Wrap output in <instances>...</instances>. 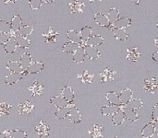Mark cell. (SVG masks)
<instances>
[{"label":"cell","instance_id":"cell-42","mask_svg":"<svg viewBox=\"0 0 158 138\" xmlns=\"http://www.w3.org/2000/svg\"><path fill=\"white\" fill-rule=\"evenodd\" d=\"M10 109H11V105H9L8 103H6V102L0 103V116L8 115Z\"/></svg>","mask_w":158,"mask_h":138},{"label":"cell","instance_id":"cell-31","mask_svg":"<svg viewBox=\"0 0 158 138\" xmlns=\"http://www.w3.org/2000/svg\"><path fill=\"white\" fill-rule=\"evenodd\" d=\"M14 39H15V41H16V44H17V47L18 48L26 49V48H29L30 47L31 42H30V41L27 38L16 35L14 37Z\"/></svg>","mask_w":158,"mask_h":138},{"label":"cell","instance_id":"cell-54","mask_svg":"<svg viewBox=\"0 0 158 138\" xmlns=\"http://www.w3.org/2000/svg\"><path fill=\"white\" fill-rule=\"evenodd\" d=\"M114 138H118V137H117V136H115V137H114Z\"/></svg>","mask_w":158,"mask_h":138},{"label":"cell","instance_id":"cell-9","mask_svg":"<svg viewBox=\"0 0 158 138\" xmlns=\"http://www.w3.org/2000/svg\"><path fill=\"white\" fill-rule=\"evenodd\" d=\"M85 53H84V46H80L74 53H73V61L76 64H81L85 60Z\"/></svg>","mask_w":158,"mask_h":138},{"label":"cell","instance_id":"cell-36","mask_svg":"<svg viewBox=\"0 0 158 138\" xmlns=\"http://www.w3.org/2000/svg\"><path fill=\"white\" fill-rule=\"evenodd\" d=\"M67 37L69 40V41L71 42H75V43H81V40L80 37V34L78 31L74 30H70L67 32Z\"/></svg>","mask_w":158,"mask_h":138},{"label":"cell","instance_id":"cell-44","mask_svg":"<svg viewBox=\"0 0 158 138\" xmlns=\"http://www.w3.org/2000/svg\"><path fill=\"white\" fill-rule=\"evenodd\" d=\"M10 38L9 33H5V32H0V45H4L7 40Z\"/></svg>","mask_w":158,"mask_h":138},{"label":"cell","instance_id":"cell-53","mask_svg":"<svg viewBox=\"0 0 158 138\" xmlns=\"http://www.w3.org/2000/svg\"><path fill=\"white\" fill-rule=\"evenodd\" d=\"M5 138H11V137H10L9 136H6V137H5Z\"/></svg>","mask_w":158,"mask_h":138},{"label":"cell","instance_id":"cell-46","mask_svg":"<svg viewBox=\"0 0 158 138\" xmlns=\"http://www.w3.org/2000/svg\"><path fill=\"white\" fill-rule=\"evenodd\" d=\"M3 1L6 5H12V4H15L18 0H3Z\"/></svg>","mask_w":158,"mask_h":138},{"label":"cell","instance_id":"cell-4","mask_svg":"<svg viewBox=\"0 0 158 138\" xmlns=\"http://www.w3.org/2000/svg\"><path fill=\"white\" fill-rule=\"evenodd\" d=\"M94 21L98 25H100L102 27H106V28H110L111 27V24H110V22L108 20L107 16L103 14V13H101V12L95 13L94 16Z\"/></svg>","mask_w":158,"mask_h":138},{"label":"cell","instance_id":"cell-30","mask_svg":"<svg viewBox=\"0 0 158 138\" xmlns=\"http://www.w3.org/2000/svg\"><path fill=\"white\" fill-rule=\"evenodd\" d=\"M143 105V102L142 100H140V99H131V100L126 104L125 107H126L127 109H130V110H132V111H135V112H136V110L142 108Z\"/></svg>","mask_w":158,"mask_h":138},{"label":"cell","instance_id":"cell-2","mask_svg":"<svg viewBox=\"0 0 158 138\" xmlns=\"http://www.w3.org/2000/svg\"><path fill=\"white\" fill-rule=\"evenodd\" d=\"M104 42V38L101 35H92L87 41H81V46H93L97 47L100 46Z\"/></svg>","mask_w":158,"mask_h":138},{"label":"cell","instance_id":"cell-21","mask_svg":"<svg viewBox=\"0 0 158 138\" xmlns=\"http://www.w3.org/2000/svg\"><path fill=\"white\" fill-rule=\"evenodd\" d=\"M122 108H123L122 112H123V114H124L125 119H127L128 121L132 122V123H134V122L138 121L139 116H138V114L136 113V112H135V111H132V110L127 109L126 107H124V105L122 106Z\"/></svg>","mask_w":158,"mask_h":138},{"label":"cell","instance_id":"cell-34","mask_svg":"<svg viewBox=\"0 0 158 138\" xmlns=\"http://www.w3.org/2000/svg\"><path fill=\"white\" fill-rule=\"evenodd\" d=\"M79 34H80L81 41H87L93 35V30H92L91 27L85 26V27L81 28V30H80Z\"/></svg>","mask_w":158,"mask_h":138},{"label":"cell","instance_id":"cell-24","mask_svg":"<svg viewBox=\"0 0 158 138\" xmlns=\"http://www.w3.org/2000/svg\"><path fill=\"white\" fill-rule=\"evenodd\" d=\"M35 130H36L39 137H43V136L48 137V136H49V126L47 124H45L44 122H40V124L36 126Z\"/></svg>","mask_w":158,"mask_h":138},{"label":"cell","instance_id":"cell-20","mask_svg":"<svg viewBox=\"0 0 158 138\" xmlns=\"http://www.w3.org/2000/svg\"><path fill=\"white\" fill-rule=\"evenodd\" d=\"M120 110L119 106H116V105H106L101 109V113L105 116H112L114 113H116L117 112H118Z\"/></svg>","mask_w":158,"mask_h":138},{"label":"cell","instance_id":"cell-16","mask_svg":"<svg viewBox=\"0 0 158 138\" xmlns=\"http://www.w3.org/2000/svg\"><path fill=\"white\" fill-rule=\"evenodd\" d=\"M50 103L56 108H63L69 105V102L62 96H56L50 99Z\"/></svg>","mask_w":158,"mask_h":138},{"label":"cell","instance_id":"cell-41","mask_svg":"<svg viewBox=\"0 0 158 138\" xmlns=\"http://www.w3.org/2000/svg\"><path fill=\"white\" fill-rule=\"evenodd\" d=\"M0 32L9 33L11 32L10 23L6 20H0Z\"/></svg>","mask_w":158,"mask_h":138},{"label":"cell","instance_id":"cell-32","mask_svg":"<svg viewBox=\"0 0 158 138\" xmlns=\"http://www.w3.org/2000/svg\"><path fill=\"white\" fill-rule=\"evenodd\" d=\"M81 44V43H75V42H66L63 46H62V51L68 53H73Z\"/></svg>","mask_w":158,"mask_h":138},{"label":"cell","instance_id":"cell-49","mask_svg":"<svg viewBox=\"0 0 158 138\" xmlns=\"http://www.w3.org/2000/svg\"><path fill=\"white\" fill-rule=\"evenodd\" d=\"M6 137V135L4 134V132L3 133H0V138H5Z\"/></svg>","mask_w":158,"mask_h":138},{"label":"cell","instance_id":"cell-47","mask_svg":"<svg viewBox=\"0 0 158 138\" xmlns=\"http://www.w3.org/2000/svg\"><path fill=\"white\" fill-rule=\"evenodd\" d=\"M153 60L155 62H158V52H156L154 54H153Z\"/></svg>","mask_w":158,"mask_h":138},{"label":"cell","instance_id":"cell-6","mask_svg":"<svg viewBox=\"0 0 158 138\" xmlns=\"http://www.w3.org/2000/svg\"><path fill=\"white\" fill-rule=\"evenodd\" d=\"M140 55H141V53L139 52V49L137 47H132V48H128L127 49L126 59H127L128 62H131V63L137 62Z\"/></svg>","mask_w":158,"mask_h":138},{"label":"cell","instance_id":"cell-1","mask_svg":"<svg viewBox=\"0 0 158 138\" xmlns=\"http://www.w3.org/2000/svg\"><path fill=\"white\" fill-rule=\"evenodd\" d=\"M69 107V112L67 117L69 119V121H71L74 124H79L81 121V115L80 111L73 105V104H69L68 105Z\"/></svg>","mask_w":158,"mask_h":138},{"label":"cell","instance_id":"cell-43","mask_svg":"<svg viewBox=\"0 0 158 138\" xmlns=\"http://www.w3.org/2000/svg\"><path fill=\"white\" fill-rule=\"evenodd\" d=\"M42 0H29L30 6L32 10H37L42 6Z\"/></svg>","mask_w":158,"mask_h":138},{"label":"cell","instance_id":"cell-13","mask_svg":"<svg viewBox=\"0 0 158 138\" xmlns=\"http://www.w3.org/2000/svg\"><path fill=\"white\" fill-rule=\"evenodd\" d=\"M34 109L33 104H31L30 101H25L23 103L19 104V114H30L32 112Z\"/></svg>","mask_w":158,"mask_h":138},{"label":"cell","instance_id":"cell-26","mask_svg":"<svg viewBox=\"0 0 158 138\" xmlns=\"http://www.w3.org/2000/svg\"><path fill=\"white\" fill-rule=\"evenodd\" d=\"M33 32V28L30 25H25V26H21L17 31H16V35L18 36H21V37H25L27 38L28 36H30L31 33Z\"/></svg>","mask_w":158,"mask_h":138},{"label":"cell","instance_id":"cell-22","mask_svg":"<svg viewBox=\"0 0 158 138\" xmlns=\"http://www.w3.org/2000/svg\"><path fill=\"white\" fill-rule=\"evenodd\" d=\"M58 36V32L55 31L52 28H49L46 32L44 33V37L45 39L46 43H52L56 41V38Z\"/></svg>","mask_w":158,"mask_h":138},{"label":"cell","instance_id":"cell-37","mask_svg":"<svg viewBox=\"0 0 158 138\" xmlns=\"http://www.w3.org/2000/svg\"><path fill=\"white\" fill-rule=\"evenodd\" d=\"M80 81L81 83H84V84H91L93 82V78H94V75L89 73V71H84L82 74H80L78 76Z\"/></svg>","mask_w":158,"mask_h":138},{"label":"cell","instance_id":"cell-50","mask_svg":"<svg viewBox=\"0 0 158 138\" xmlns=\"http://www.w3.org/2000/svg\"><path fill=\"white\" fill-rule=\"evenodd\" d=\"M132 1H134V3H135L136 5H138V4L141 2V0H132Z\"/></svg>","mask_w":158,"mask_h":138},{"label":"cell","instance_id":"cell-18","mask_svg":"<svg viewBox=\"0 0 158 138\" xmlns=\"http://www.w3.org/2000/svg\"><path fill=\"white\" fill-rule=\"evenodd\" d=\"M9 23H10V28H11L10 33H16V31L22 26V19H21L20 16L15 15Z\"/></svg>","mask_w":158,"mask_h":138},{"label":"cell","instance_id":"cell-8","mask_svg":"<svg viewBox=\"0 0 158 138\" xmlns=\"http://www.w3.org/2000/svg\"><path fill=\"white\" fill-rule=\"evenodd\" d=\"M85 57L90 60H95L100 57V52L96 49V47L93 46H84Z\"/></svg>","mask_w":158,"mask_h":138},{"label":"cell","instance_id":"cell-12","mask_svg":"<svg viewBox=\"0 0 158 138\" xmlns=\"http://www.w3.org/2000/svg\"><path fill=\"white\" fill-rule=\"evenodd\" d=\"M17 44H16V41H15V39H14V36H11L10 35V38L7 40V41L4 44V50L6 53L8 54H11L13 53H15V51L17 50Z\"/></svg>","mask_w":158,"mask_h":138},{"label":"cell","instance_id":"cell-35","mask_svg":"<svg viewBox=\"0 0 158 138\" xmlns=\"http://www.w3.org/2000/svg\"><path fill=\"white\" fill-rule=\"evenodd\" d=\"M107 18H108V20L111 24V26L115 23V21L119 18V10L116 7H113L111 9H109L108 13H107Z\"/></svg>","mask_w":158,"mask_h":138},{"label":"cell","instance_id":"cell-39","mask_svg":"<svg viewBox=\"0 0 158 138\" xmlns=\"http://www.w3.org/2000/svg\"><path fill=\"white\" fill-rule=\"evenodd\" d=\"M68 112H69V107H63V108H58L57 111L56 112V118L58 119V120H62V119H65L68 115Z\"/></svg>","mask_w":158,"mask_h":138},{"label":"cell","instance_id":"cell-38","mask_svg":"<svg viewBox=\"0 0 158 138\" xmlns=\"http://www.w3.org/2000/svg\"><path fill=\"white\" fill-rule=\"evenodd\" d=\"M6 68L12 73H19L22 71L21 66L18 61H8L6 64Z\"/></svg>","mask_w":158,"mask_h":138},{"label":"cell","instance_id":"cell-15","mask_svg":"<svg viewBox=\"0 0 158 138\" xmlns=\"http://www.w3.org/2000/svg\"><path fill=\"white\" fill-rule=\"evenodd\" d=\"M131 24V18H128V17H123V18H118L111 27L126 29Z\"/></svg>","mask_w":158,"mask_h":138},{"label":"cell","instance_id":"cell-14","mask_svg":"<svg viewBox=\"0 0 158 138\" xmlns=\"http://www.w3.org/2000/svg\"><path fill=\"white\" fill-rule=\"evenodd\" d=\"M132 90L131 89H125L121 91L120 95H118L119 97V100H120V102L122 105H126L131 99H132Z\"/></svg>","mask_w":158,"mask_h":138},{"label":"cell","instance_id":"cell-27","mask_svg":"<svg viewBox=\"0 0 158 138\" xmlns=\"http://www.w3.org/2000/svg\"><path fill=\"white\" fill-rule=\"evenodd\" d=\"M89 134L91 135V138H102L104 136V129L103 127L94 124L89 129Z\"/></svg>","mask_w":158,"mask_h":138},{"label":"cell","instance_id":"cell-5","mask_svg":"<svg viewBox=\"0 0 158 138\" xmlns=\"http://www.w3.org/2000/svg\"><path fill=\"white\" fill-rule=\"evenodd\" d=\"M143 85H144V89L148 92H151L154 94L158 88L157 80L156 78H146L143 80Z\"/></svg>","mask_w":158,"mask_h":138},{"label":"cell","instance_id":"cell-10","mask_svg":"<svg viewBox=\"0 0 158 138\" xmlns=\"http://www.w3.org/2000/svg\"><path fill=\"white\" fill-rule=\"evenodd\" d=\"M23 77L21 72H19V73H12L10 72L9 75H7L6 77H5V83L7 84V85H14L16 84L18 81H19L21 78Z\"/></svg>","mask_w":158,"mask_h":138},{"label":"cell","instance_id":"cell-33","mask_svg":"<svg viewBox=\"0 0 158 138\" xmlns=\"http://www.w3.org/2000/svg\"><path fill=\"white\" fill-rule=\"evenodd\" d=\"M124 120H125V117H124V114H123V112H122L121 106H120V110L112 115V123L114 125H120L123 124Z\"/></svg>","mask_w":158,"mask_h":138},{"label":"cell","instance_id":"cell-3","mask_svg":"<svg viewBox=\"0 0 158 138\" xmlns=\"http://www.w3.org/2000/svg\"><path fill=\"white\" fill-rule=\"evenodd\" d=\"M112 33L115 37L116 40L119 41H126L129 38V33L127 32L126 29L122 28H113L112 29Z\"/></svg>","mask_w":158,"mask_h":138},{"label":"cell","instance_id":"cell-52","mask_svg":"<svg viewBox=\"0 0 158 138\" xmlns=\"http://www.w3.org/2000/svg\"><path fill=\"white\" fill-rule=\"evenodd\" d=\"M155 41H156V47H158V39L157 38H156V40H155Z\"/></svg>","mask_w":158,"mask_h":138},{"label":"cell","instance_id":"cell-11","mask_svg":"<svg viewBox=\"0 0 158 138\" xmlns=\"http://www.w3.org/2000/svg\"><path fill=\"white\" fill-rule=\"evenodd\" d=\"M84 3L80 0H74L73 2L69 4V8L71 13H82L84 9Z\"/></svg>","mask_w":158,"mask_h":138},{"label":"cell","instance_id":"cell-29","mask_svg":"<svg viewBox=\"0 0 158 138\" xmlns=\"http://www.w3.org/2000/svg\"><path fill=\"white\" fill-rule=\"evenodd\" d=\"M29 90L31 93V96H37V95H42L43 94V90H44V87L39 84L37 81H34L30 87H29Z\"/></svg>","mask_w":158,"mask_h":138},{"label":"cell","instance_id":"cell-7","mask_svg":"<svg viewBox=\"0 0 158 138\" xmlns=\"http://www.w3.org/2000/svg\"><path fill=\"white\" fill-rule=\"evenodd\" d=\"M156 124H155L153 122L146 124L142 131V136L143 138L153 137L156 135Z\"/></svg>","mask_w":158,"mask_h":138},{"label":"cell","instance_id":"cell-28","mask_svg":"<svg viewBox=\"0 0 158 138\" xmlns=\"http://www.w3.org/2000/svg\"><path fill=\"white\" fill-rule=\"evenodd\" d=\"M44 63H42V62H34V63H31L27 71H28V74H37V73L41 72L44 69Z\"/></svg>","mask_w":158,"mask_h":138},{"label":"cell","instance_id":"cell-25","mask_svg":"<svg viewBox=\"0 0 158 138\" xmlns=\"http://www.w3.org/2000/svg\"><path fill=\"white\" fill-rule=\"evenodd\" d=\"M20 66H21V69L22 70H27L28 67L30 66V65L31 64V56L30 53H23L19 61Z\"/></svg>","mask_w":158,"mask_h":138},{"label":"cell","instance_id":"cell-48","mask_svg":"<svg viewBox=\"0 0 158 138\" xmlns=\"http://www.w3.org/2000/svg\"><path fill=\"white\" fill-rule=\"evenodd\" d=\"M42 1H44V2H45L47 4H52L55 0H42Z\"/></svg>","mask_w":158,"mask_h":138},{"label":"cell","instance_id":"cell-23","mask_svg":"<svg viewBox=\"0 0 158 138\" xmlns=\"http://www.w3.org/2000/svg\"><path fill=\"white\" fill-rule=\"evenodd\" d=\"M116 72L113 70H110L108 67H106L101 74H100V77H101V82L102 83H106L108 81H111L114 79V76H115Z\"/></svg>","mask_w":158,"mask_h":138},{"label":"cell","instance_id":"cell-17","mask_svg":"<svg viewBox=\"0 0 158 138\" xmlns=\"http://www.w3.org/2000/svg\"><path fill=\"white\" fill-rule=\"evenodd\" d=\"M106 99L110 105H116V106H119V107L122 106L118 95L115 92H107L106 94Z\"/></svg>","mask_w":158,"mask_h":138},{"label":"cell","instance_id":"cell-45","mask_svg":"<svg viewBox=\"0 0 158 138\" xmlns=\"http://www.w3.org/2000/svg\"><path fill=\"white\" fill-rule=\"evenodd\" d=\"M158 121V108L157 105H156L152 111V119H151V122L156 124Z\"/></svg>","mask_w":158,"mask_h":138},{"label":"cell","instance_id":"cell-51","mask_svg":"<svg viewBox=\"0 0 158 138\" xmlns=\"http://www.w3.org/2000/svg\"><path fill=\"white\" fill-rule=\"evenodd\" d=\"M91 3H95V2H98V1H101V0H89Z\"/></svg>","mask_w":158,"mask_h":138},{"label":"cell","instance_id":"cell-19","mask_svg":"<svg viewBox=\"0 0 158 138\" xmlns=\"http://www.w3.org/2000/svg\"><path fill=\"white\" fill-rule=\"evenodd\" d=\"M61 96L69 102L71 103L74 100V91L69 86H65L62 89Z\"/></svg>","mask_w":158,"mask_h":138},{"label":"cell","instance_id":"cell-40","mask_svg":"<svg viewBox=\"0 0 158 138\" xmlns=\"http://www.w3.org/2000/svg\"><path fill=\"white\" fill-rule=\"evenodd\" d=\"M7 136H9L11 138H27V134L19 130H12V131L8 130Z\"/></svg>","mask_w":158,"mask_h":138}]
</instances>
